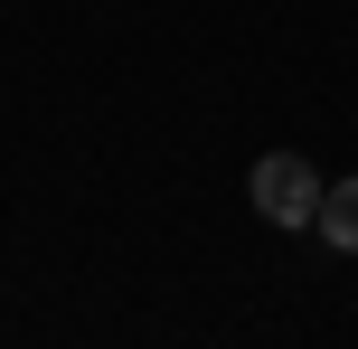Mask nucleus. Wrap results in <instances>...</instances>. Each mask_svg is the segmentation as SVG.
Wrapping results in <instances>:
<instances>
[{"instance_id": "obj_2", "label": "nucleus", "mask_w": 358, "mask_h": 349, "mask_svg": "<svg viewBox=\"0 0 358 349\" xmlns=\"http://www.w3.org/2000/svg\"><path fill=\"white\" fill-rule=\"evenodd\" d=\"M330 236V255H358V180H330L321 189V218H311Z\"/></svg>"}, {"instance_id": "obj_1", "label": "nucleus", "mask_w": 358, "mask_h": 349, "mask_svg": "<svg viewBox=\"0 0 358 349\" xmlns=\"http://www.w3.org/2000/svg\"><path fill=\"white\" fill-rule=\"evenodd\" d=\"M245 189H255V218H264V227H283V236L321 218V170H311L302 151H264V161L245 170Z\"/></svg>"}]
</instances>
